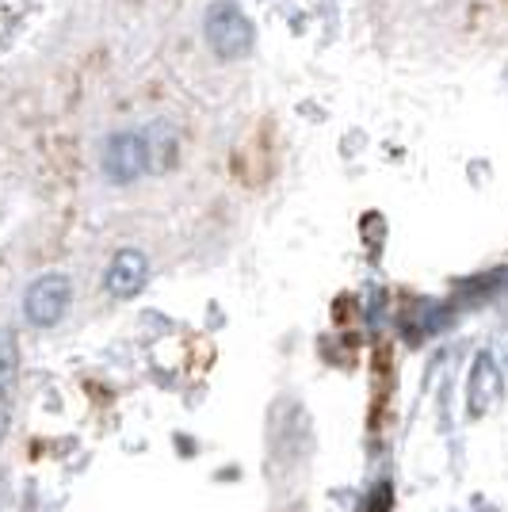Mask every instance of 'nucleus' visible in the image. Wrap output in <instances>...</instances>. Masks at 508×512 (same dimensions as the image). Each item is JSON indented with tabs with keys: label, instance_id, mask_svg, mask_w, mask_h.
Listing matches in <instances>:
<instances>
[{
	"label": "nucleus",
	"instance_id": "1",
	"mask_svg": "<svg viewBox=\"0 0 508 512\" xmlns=\"http://www.w3.org/2000/svg\"><path fill=\"white\" fill-rule=\"evenodd\" d=\"M203 35H207V43H211V50L222 62H237V58H245L253 50V23L233 0H214L207 8Z\"/></svg>",
	"mask_w": 508,
	"mask_h": 512
},
{
	"label": "nucleus",
	"instance_id": "2",
	"mask_svg": "<svg viewBox=\"0 0 508 512\" xmlns=\"http://www.w3.org/2000/svg\"><path fill=\"white\" fill-rule=\"evenodd\" d=\"M69 299H73L69 276L65 272H46V276H39L27 287V295H23V318L31 321L35 329H50V325H58L65 318Z\"/></svg>",
	"mask_w": 508,
	"mask_h": 512
},
{
	"label": "nucleus",
	"instance_id": "3",
	"mask_svg": "<svg viewBox=\"0 0 508 512\" xmlns=\"http://www.w3.org/2000/svg\"><path fill=\"white\" fill-rule=\"evenodd\" d=\"M146 172H149L146 142H142L138 130H123V134H115V138L107 142L104 176L115 184V188H127V184H134V180H142Z\"/></svg>",
	"mask_w": 508,
	"mask_h": 512
},
{
	"label": "nucleus",
	"instance_id": "4",
	"mask_svg": "<svg viewBox=\"0 0 508 512\" xmlns=\"http://www.w3.org/2000/svg\"><path fill=\"white\" fill-rule=\"evenodd\" d=\"M146 276H149L146 253H138V249H119V253L111 256V264H107L104 287L115 299H134V295L142 291Z\"/></svg>",
	"mask_w": 508,
	"mask_h": 512
},
{
	"label": "nucleus",
	"instance_id": "5",
	"mask_svg": "<svg viewBox=\"0 0 508 512\" xmlns=\"http://www.w3.org/2000/svg\"><path fill=\"white\" fill-rule=\"evenodd\" d=\"M142 134V142H146V161H149V172H169L176 165V130L165 123V119H153L149 127L138 130Z\"/></svg>",
	"mask_w": 508,
	"mask_h": 512
}]
</instances>
